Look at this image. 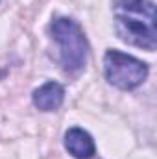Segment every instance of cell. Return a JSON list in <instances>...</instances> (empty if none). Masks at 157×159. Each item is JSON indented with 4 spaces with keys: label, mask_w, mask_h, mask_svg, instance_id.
I'll return each instance as SVG.
<instances>
[{
    "label": "cell",
    "mask_w": 157,
    "mask_h": 159,
    "mask_svg": "<svg viewBox=\"0 0 157 159\" xmlns=\"http://www.w3.org/2000/svg\"><path fill=\"white\" fill-rule=\"evenodd\" d=\"M50 34L59 44L61 65L67 72H78L87 63L89 44L78 22L67 17H57L50 24Z\"/></svg>",
    "instance_id": "7a4b0ae2"
},
{
    "label": "cell",
    "mask_w": 157,
    "mask_h": 159,
    "mask_svg": "<svg viewBox=\"0 0 157 159\" xmlns=\"http://www.w3.org/2000/svg\"><path fill=\"white\" fill-rule=\"evenodd\" d=\"M105 80L122 91L139 87L148 76V65L118 50H107L104 56Z\"/></svg>",
    "instance_id": "3957f363"
},
{
    "label": "cell",
    "mask_w": 157,
    "mask_h": 159,
    "mask_svg": "<svg viewBox=\"0 0 157 159\" xmlns=\"http://www.w3.org/2000/svg\"><path fill=\"white\" fill-rule=\"evenodd\" d=\"M115 30L124 43L154 52L155 37V4L154 0H117Z\"/></svg>",
    "instance_id": "6da1fadb"
},
{
    "label": "cell",
    "mask_w": 157,
    "mask_h": 159,
    "mask_svg": "<svg viewBox=\"0 0 157 159\" xmlns=\"http://www.w3.org/2000/svg\"><path fill=\"white\" fill-rule=\"evenodd\" d=\"M65 98V89L57 81H48L35 89L34 93V104L41 111H56Z\"/></svg>",
    "instance_id": "5b68a950"
},
{
    "label": "cell",
    "mask_w": 157,
    "mask_h": 159,
    "mask_svg": "<svg viewBox=\"0 0 157 159\" xmlns=\"http://www.w3.org/2000/svg\"><path fill=\"white\" fill-rule=\"evenodd\" d=\"M65 148L76 159H92L96 154L92 137L81 128H70L65 133Z\"/></svg>",
    "instance_id": "277c9868"
}]
</instances>
